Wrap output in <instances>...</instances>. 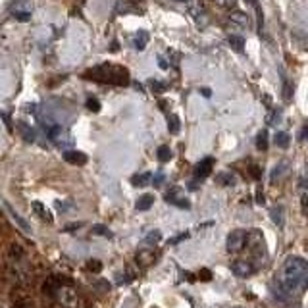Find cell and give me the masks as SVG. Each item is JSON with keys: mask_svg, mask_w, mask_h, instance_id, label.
Returning a JSON list of instances; mask_svg holds the SVG:
<instances>
[{"mask_svg": "<svg viewBox=\"0 0 308 308\" xmlns=\"http://www.w3.org/2000/svg\"><path fill=\"white\" fill-rule=\"evenodd\" d=\"M212 168H214V158L208 156V158L200 160L197 168H195V179L200 181V179H204V177H208L212 174Z\"/></svg>", "mask_w": 308, "mask_h": 308, "instance_id": "277c9868", "label": "cell"}, {"mask_svg": "<svg viewBox=\"0 0 308 308\" xmlns=\"http://www.w3.org/2000/svg\"><path fill=\"white\" fill-rule=\"evenodd\" d=\"M158 66L162 67V69H168V62L162 56H158Z\"/></svg>", "mask_w": 308, "mask_h": 308, "instance_id": "836d02e7", "label": "cell"}, {"mask_svg": "<svg viewBox=\"0 0 308 308\" xmlns=\"http://www.w3.org/2000/svg\"><path fill=\"white\" fill-rule=\"evenodd\" d=\"M274 141L279 149H289V145H291V137H289V133H285V131H279V133H275Z\"/></svg>", "mask_w": 308, "mask_h": 308, "instance_id": "8fae6325", "label": "cell"}, {"mask_svg": "<svg viewBox=\"0 0 308 308\" xmlns=\"http://www.w3.org/2000/svg\"><path fill=\"white\" fill-rule=\"evenodd\" d=\"M77 227H81V224H72L66 227V231H72V229H77Z\"/></svg>", "mask_w": 308, "mask_h": 308, "instance_id": "d590c367", "label": "cell"}, {"mask_svg": "<svg viewBox=\"0 0 308 308\" xmlns=\"http://www.w3.org/2000/svg\"><path fill=\"white\" fill-rule=\"evenodd\" d=\"M200 94H204V97H210V94H212V91H210V89H200Z\"/></svg>", "mask_w": 308, "mask_h": 308, "instance_id": "8d00e7d4", "label": "cell"}, {"mask_svg": "<svg viewBox=\"0 0 308 308\" xmlns=\"http://www.w3.org/2000/svg\"><path fill=\"white\" fill-rule=\"evenodd\" d=\"M270 216L274 220V224L277 227H283V208L281 206H275V208L270 210Z\"/></svg>", "mask_w": 308, "mask_h": 308, "instance_id": "5bb4252c", "label": "cell"}, {"mask_svg": "<svg viewBox=\"0 0 308 308\" xmlns=\"http://www.w3.org/2000/svg\"><path fill=\"white\" fill-rule=\"evenodd\" d=\"M277 283L287 295H300L308 289V262L300 256H289L285 260Z\"/></svg>", "mask_w": 308, "mask_h": 308, "instance_id": "6da1fadb", "label": "cell"}, {"mask_svg": "<svg viewBox=\"0 0 308 308\" xmlns=\"http://www.w3.org/2000/svg\"><path fill=\"white\" fill-rule=\"evenodd\" d=\"M31 208H33V212L35 214H37V216L41 218L42 222H52V214H50L49 212V208H46V206H44V204H42V202H39V200H35L33 204H31Z\"/></svg>", "mask_w": 308, "mask_h": 308, "instance_id": "ba28073f", "label": "cell"}, {"mask_svg": "<svg viewBox=\"0 0 308 308\" xmlns=\"http://www.w3.org/2000/svg\"><path fill=\"white\" fill-rule=\"evenodd\" d=\"M85 79H92L99 83H108V85H117L124 87L129 83V74L127 69L122 66H112V64H102L99 67H92L85 74Z\"/></svg>", "mask_w": 308, "mask_h": 308, "instance_id": "7a4b0ae2", "label": "cell"}, {"mask_svg": "<svg viewBox=\"0 0 308 308\" xmlns=\"http://www.w3.org/2000/svg\"><path fill=\"white\" fill-rule=\"evenodd\" d=\"M87 108L91 110V112H99V110H100V102L97 99H89V100H87Z\"/></svg>", "mask_w": 308, "mask_h": 308, "instance_id": "83f0119b", "label": "cell"}, {"mask_svg": "<svg viewBox=\"0 0 308 308\" xmlns=\"http://www.w3.org/2000/svg\"><path fill=\"white\" fill-rule=\"evenodd\" d=\"M6 210H8V214L10 216H12V220H14V222H16L17 225H19V227H21V229H23L25 233H31V227H29V224H27V222H25L23 218L19 216V214H17L16 210L12 208V206H10L8 202H6Z\"/></svg>", "mask_w": 308, "mask_h": 308, "instance_id": "9c48e42d", "label": "cell"}, {"mask_svg": "<svg viewBox=\"0 0 308 308\" xmlns=\"http://www.w3.org/2000/svg\"><path fill=\"white\" fill-rule=\"evenodd\" d=\"M287 170H289V166H287V164H277V166H275V170L272 172V181H277L279 174H281V175L287 174Z\"/></svg>", "mask_w": 308, "mask_h": 308, "instance_id": "44dd1931", "label": "cell"}, {"mask_svg": "<svg viewBox=\"0 0 308 308\" xmlns=\"http://www.w3.org/2000/svg\"><path fill=\"white\" fill-rule=\"evenodd\" d=\"M168 127H170V131H172V133H179V129H181V122H179V117L177 116L168 117Z\"/></svg>", "mask_w": 308, "mask_h": 308, "instance_id": "d6986e66", "label": "cell"}, {"mask_svg": "<svg viewBox=\"0 0 308 308\" xmlns=\"http://www.w3.org/2000/svg\"><path fill=\"white\" fill-rule=\"evenodd\" d=\"M300 208H302V212L308 216V195H302V199H300Z\"/></svg>", "mask_w": 308, "mask_h": 308, "instance_id": "f546056e", "label": "cell"}, {"mask_svg": "<svg viewBox=\"0 0 308 308\" xmlns=\"http://www.w3.org/2000/svg\"><path fill=\"white\" fill-rule=\"evenodd\" d=\"M300 139H308V125L302 127V131H300Z\"/></svg>", "mask_w": 308, "mask_h": 308, "instance_id": "e575fe53", "label": "cell"}, {"mask_svg": "<svg viewBox=\"0 0 308 308\" xmlns=\"http://www.w3.org/2000/svg\"><path fill=\"white\" fill-rule=\"evenodd\" d=\"M164 179H166V175H164V174H158L156 177H154V181H152V185H154V187H162V185H164Z\"/></svg>", "mask_w": 308, "mask_h": 308, "instance_id": "f1b7e54d", "label": "cell"}, {"mask_svg": "<svg viewBox=\"0 0 308 308\" xmlns=\"http://www.w3.org/2000/svg\"><path fill=\"white\" fill-rule=\"evenodd\" d=\"M231 272L237 277H249V275H252L256 272V268L252 266L250 262H247V260H237V262L231 264Z\"/></svg>", "mask_w": 308, "mask_h": 308, "instance_id": "5b68a950", "label": "cell"}, {"mask_svg": "<svg viewBox=\"0 0 308 308\" xmlns=\"http://www.w3.org/2000/svg\"><path fill=\"white\" fill-rule=\"evenodd\" d=\"M245 241H247V233L243 229H235V231H231V233L227 235L225 247H227L229 252H239L245 247Z\"/></svg>", "mask_w": 308, "mask_h": 308, "instance_id": "3957f363", "label": "cell"}, {"mask_svg": "<svg viewBox=\"0 0 308 308\" xmlns=\"http://www.w3.org/2000/svg\"><path fill=\"white\" fill-rule=\"evenodd\" d=\"M177 2H189V0H177Z\"/></svg>", "mask_w": 308, "mask_h": 308, "instance_id": "74e56055", "label": "cell"}, {"mask_svg": "<svg viewBox=\"0 0 308 308\" xmlns=\"http://www.w3.org/2000/svg\"><path fill=\"white\" fill-rule=\"evenodd\" d=\"M149 83L152 85V91H154V92H162V91H166V85L162 83V81H154V79H150Z\"/></svg>", "mask_w": 308, "mask_h": 308, "instance_id": "484cf974", "label": "cell"}, {"mask_svg": "<svg viewBox=\"0 0 308 308\" xmlns=\"http://www.w3.org/2000/svg\"><path fill=\"white\" fill-rule=\"evenodd\" d=\"M256 149L258 150H266L268 149V131L262 129L258 135H256Z\"/></svg>", "mask_w": 308, "mask_h": 308, "instance_id": "e0dca14e", "label": "cell"}, {"mask_svg": "<svg viewBox=\"0 0 308 308\" xmlns=\"http://www.w3.org/2000/svg\"><path fill=\"white\" fill-rule=\"evenodd\" d=\"M200 279H204V281H210V279H212V274H210V270H202V272H200Z\"/></svg>", "mask_w": 308, "mask_h": 308, "instance_id": "d6a6232c", "label": "cell"}, {"mask_svg": "<svg viewBox=\"0 0 308 308\" xmlns=\"http://www.w3.org/2000/svg\"><path fill=\"white\" fill-rule=\"evenodd\" d=\"M293 97V83L289 79H283V99L289 100Z\"/></svg>", "mask_w": 308, "mask_h": 308, "instance_id": "603a6c76", "label": "cell"}, {"mask_svg": "<svg viewBox=\"0 0 308 308\" xmlns=\"http://www.w3.org/2000/svg\"><path fill=\"white\" fill-rule=\"evenodd\" d=\"M227 41H229V44H231V49L237 50V52H243V50H245V39L239 37V35H229V37H227Z\"/></svg>", "mask_w": 308, "mask_h": 308, "instance_id": "4fadbf2b", "label": "cell"}, {"mask_svg": "<svg viewBox=\"0 0 308 308\" xmlns=\"http://www.w3.org/2000/svg\"><path fill=\"white\" fill-rule=\"evenodd\" d=\"M147 41H149V33H147V31H139V35H137V41H135V49L143 50L145 46H147Z\"/></svg>", "mask_w": 308, "mask_h": 308, "instance_id": "ac0fdd59", "label": "cell"}, {"mask_svg": "<svg viewBox=\"0 0 308 308\" xmlns=\"http://www.w3.org/2000/svg\"><path fill=\"white\" fill-rule=\"evenodd\" d=\"M92 233L104 235V237H112V233H110V229L106 227V225H94V227H92Z\"/></svg>", "mask_w": 308, "mask_h": 308, "instance_id": "cb8c5ba5", "label": "cell"}, {"mask_svg": "<svg viewBox=\"0 0 308 308\" xmlns=\"http://www.w3.org/2000/svg\"><path fill=\"white\" fill-rule=\"evenodd\" d=\"M172 156H174V152H172V149L166 147V145L156 150V158H158V162H170Z\"/></svg>", "mask_w": 308, "mask_h": 308, "instance_id": "9a60e30c", "label": "cell"}, {"mask_svg": "<svg viewBox=\"0 0 308 308\" xmlns=\"http://www.w3.org/2000/svg\"><path fill=\"white\" fill-rule=\"evenodd\" d=\"M164 199H166V202L175 204V206H179V208H189V206H191V204H189V200L179 199V189H172Z\"/></svg>", "mask_w": 308, "mask_h": 308, "instance_id": "52a82bcc", "label": "cell"}, {"mask_svg": "<svg viewBox=\"0 0 308 308\" xmlns=\"http://www.w3.org/2000/svg\"><path fill=\"white\" fill-rule=\"evenodd\" d=\"M249 172L252 174V177H254V179H260V175H262V172H260V168H258V166H250Z\"/></svg>", "mask_w": 308, "mask_h": 308, "instance_id": "1f68e13d", "label": "cell"}, {"mask_svg": "<svg viewBox=\"0 0 308 308\" xmlns=\"http://www.w3.org/2000/svg\"><path fill=\"white\" fill-rule=\"evenodd\" d=\"M162 241V233H160L158 229H152L149 233L145 235V239H143V245H147V247H152V245H158Z\"/></svg>", "mask_w": 308, "mask_h": 308, "instance_id": "30bf717a", "label": "cell"}, {"mask_svg": "<svg viewBox=\"0 0 308 308\" xmlns=\"http://www.w3.org/2000/svg\"><path fill=\"white\" fill-rule=\"evenodd\" d=\"M64 160H66L67 164H74V166H83L87 164V154L83 152H79V150H66L64 152Z\"/></svg>", "mask_w": 308, "mask_h": 308, "instance_id": "8992f818", "label": "cell"}, {"mask_svg": "<svg viewBox=\"0 0 308 308\" xmlns=\"http://www.w3.org/2000/svg\"><path fill=\"white\" fill-rule=\"evenodd\" d=\"M185 239H189V231H185V233H181V235H175V237H172V239L168 241V245H179V243L185 241Z\"/></svg>", "mask_w": 308, "mask_h": 308, "instance_id": "d4e9b609", "label": "cell"}, {"mask_svg": "<svg viewBox=\"0 0 308 308\" xmlns=\"http://www.w3.org/2000/svg\"><path fill=\"white\" fill-rule=\"evenodd\" d=\"M87 270H89V272H100V270H102V264H100L99 260H89Z\"/></svg>", "mask_w": 308, "mask_h": 308, "instance_id": "4316f807", "label": "cell"}, {"mask_svg": "<svg viewBox=\"0 0 308 308\" xmlns=\"http://www.w3.org/2000/svg\"><path fill=\"white\" fill-rule=\"evenodd\" d=\"M152 204H154V197H152V195H143L141 199L137 200V210L145 212V210H149Z\"/></svg>", "mask_w": 308, "mask_h": 308, "instance_id": "7c38bea8", "label": "cell"}, {"mask_svg": "<svg viewBox=\"0 0 308 308\" xmlns=\"http://www.w3.org/2000/svg\"><path fill=\"white\" fill-rule=\"evenodd\" d=\"M216 2L220 4V6H225V8H233L237 0H216Z\"/></svg>", "mask_w": 308, "mask_h": 308, "instance_id": "4dcf8cb0", "label": "cell"}, {"mask_svg": "<svg viewBox=\"0 0 308 308\" xmlns=\"http://www.w3.org/2000/svg\"><path fill=\"white\" fill-rule=\"evenodd\" d=\"M218 183L227 187V185H233L235 179H233V175H229V174H220L218 175Z\"/></svg>", "mask_w": 308, "mask_h": 308, "instance_id": "7402d4cb", "label": "cell"}, {"mask_svg": "<svg viewBox=\"0 0 308 308\" xmlns=\"http://www.w3.org/2000/svg\"><path fill=\"white\" fill-rule=\"evenodd\" d=\"M150 177H152V175H150L149 172H145V174L141 175H135L133 179H131V183H133L135 187H145V185L150 183Z\"/></svg>", "mask_w": 308, "mask_h": 308, "instance_id": "2e32d148", "label": "cell"}, {"mask_svg": "<svg viewBox=\"0 0 308 308\" xmlns=\"http://www.w3.org/2000/svg\"><path fill=\"white\" fill-rule=\"evenodd\" d=\"M229 17L233 19L235 23H239V25H247V21H249L247 14H243V12H237V10H235V12H231V14H229Z\"/></svg>", "mask_w": 308, "mask_h": 308, "instance_id": "ffe728a7", "label": "cell"}]
</instances>
